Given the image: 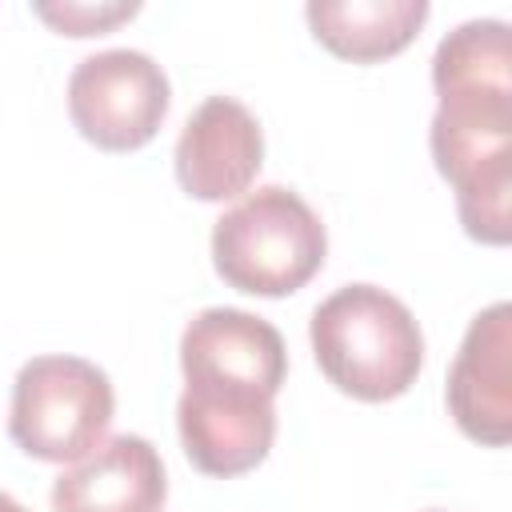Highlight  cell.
I'll list each match as a JSON object with an SVG mask.
<instances>
[{"instance_id": "cell-13", "label": "cell", "mask_w": 512, "mask_h": 512, "mask_svg": "<svg viewBox=\"0 0 512 512\" xmlns=\"http://www.w3.org/2000/svg\"><path fill=\"white\" fill-rule=\"evenodd\" d=\"M0 512H28V508H24V504H16L8 492H0Z\"/></svg>"}, {"instance_id": "cell-6", "label": "cell", "mask_w": 512, "mask_h": 512, "mask_svg": "<svg viewBox=\"0 0 512 512\" xmlns=\"http://www.w3.org/2000/svg\"><path fill=\"white\" fill-rule=\"evenodd\" d=\"M180 368L188 388H236L276 400L288 376L284 336L256 312L204 308L180 336Z\"/></svg>"}, {"instance_id": "cell-4", "label": "cell", "mask_w": 512, "mask_h": 512, "mask_svg": "<svg viewBox=\"0 0 512 512\" xmlns=\"http://www.w3.org/2000/svg\"><path fill=\"white\" fill-rule=\"evenodd\" d=\"M116 392L104 368L84 356H32L12 380L8 436L44 464H76L104 444Z\"/></svg>"}, {"instance_id": "cell-1", "label": "cell", "mask_w": 512, "mask_h": 512, "mask_svg": "<svg viewBox=\"0 0 512 512\" xmlns=\"http://www.w3.org/2000/svg\"><path fill=\"white\" fill-rule=\"evenodd\" d=\"M436 116L428 148L480 244L512 240V32L504 20L452 28L432 56Z\"/></svg>"}, {"instance_id": "cell-10", "label": "cell", "mask_w": 512, "mask_h": 512, "mask_svg": "<svg viewBox=\"0 0 512 512\" xmlns=\"http://www.w3.org/2000/svg\"><path fill=\"white\" fill-rule=\"evenodd\" d=\"M168 476L144 436H112L52 484V512H160Z\"/></svg>"}, {"instance_id": "cell-3", "label": "cell", "mask_w": 512, "mask_h": 512, "mask_svg": "<svg viewBox=\"0 0 512 512\" xmlns=\"http://www.w3.org/2000/svg\"><path fill=\"white\" fill-rule=\"evenodd\" d=\"M328 256V232L312 204L268 184L236 200L212 228V268L216 276L248 296H292L300 292Z\"/></svg>"}, {"instance_id": "cell-8", "label": "cell", "mask_w": 512, "mask_h": 512, "mask_svg": "<svg viewBox=\"0 0 512 512\" xmlns=\"http://www.w3.org/2000/svg\"><path fill=\"white\" fill-rule=\"evenodd\" d=\"M176 180L192 200L224 204L252 188L264 164V128L236 96H208L180 128Z\"/></svg>"}, {"instance_id": "cell-7", "label": "cell", "mask_w": 512, "mask_h": 512, "mask_svg": "<svg viewBox=\"0 0 512 512\" xmlns=\"http://www.w3.org/2000/svg\"><path fill=\"white\" fill-rule=\"evenodd\" d=\"M448 416L456 428L484 444L504 448L512 440V304L496 300L472 316L460 352L448 368Z\"/></svg>"}, {"instance_id": "cell-5", "label": "cell", "mask_w": 512, "mask_h": 512, "mask_svg": "<svg viewBox=\"0 0 512 512\" xmlns=\"http://www.w3.org/2000/svg\"><path fill=\"white\" fill-rule=\"evenodd\" d=\"M172 108L164 68L136 48L84 56L68 76L72 128L100 152H136L156 140Z\"/></svg>"}, {"instance_id": "cell-12", "label": "cell", "mask_w": 512, "mask_h": 512, "mask_svg": "<svg viewBox=\"0 0 512 512\" xmlns=\"http://www.w3.org/2000/svg\"><path fill=\"white\" fill-rule=\"evenodd\" d=\"M32 12L56 28L60 36H104L112 28H120L124 20H132L140 12V4H32Z\"/></svg>"}, {"instance_id": "cell-11", "label": "cell", "mask_w": 512, "mask_h": 512, "mask_svg": "<svg viewBox=\"0 0 512 512\" xmlns=\"http://www.w3.org/2000/svg\"><path fill=\"white\" fill-rule=\"evenodd\" d=\"M428 12L424 0H312L304 8L316 44L352 64H380L404 52Z\"/></svg>"}, {"instance_id": "cell-9", "label": "cell", "mask_w": 512, "mask_h": 512, "mask_svg": "<svg viewBox=\"0 0 512 512\" xmlns=\"http://www.w3.org/2000/svg\"><path fill=\"white\" fill-rule=\"evenodd\" d=\"M176 428L196 472L228 480L252 472L276 440V404L236 388H184Z\"/></svg>"}, {"instance_id": "cell-2", "label": "cell", "mask_w": 512, "mask_h": 512, "mask_svg": "<svg viewBox=\"0 0 512 512\" xmlns=\"http://www.w3.org/2000/svg\"><path fill=\"white\" fill-rule=\"evenodd\" d=\"M308 340L328 384L352 400L404 396L424 368V336L404 300L376 284H344L308 320Z\"/></svg>"}]
</instances>
